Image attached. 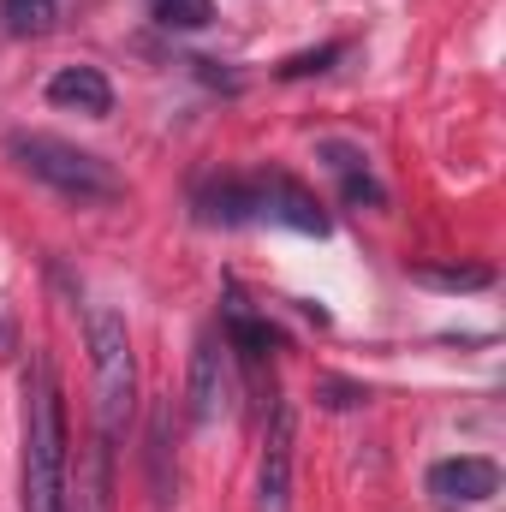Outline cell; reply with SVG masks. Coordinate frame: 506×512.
<instances>
[{"mask_svg":"<svg viewBox=\"0 0 506 512\" xmlns=\"http://www.w3.org/2000/svg\"><path fill=\"white\" fill-rule=\"evenodd\" d=\"M48 102L54 108H78L90 120H108L114 114V84H108L102 66H60L48 78Z\"/></svg>","mask_w":506,"mask_h":512,"instance_id":"cell-9","label":"cell"},{"mask_svg":"<svg viewBox=\"0 0 506 512\" xmlns=\"http://www.w3.org/2000/svg\"><path fill=\"white\" fill-rule=\"evenodd\" d=\"M417 280H423V286H441V292H483V286L495 280V268H489V262H459V268H453V262H447V268H441V262H423Z\"/></svg>","mask_w":506,"mask_h":512,"instance_id":"cell-11","label":"cell"},{"mask_svg":"<svg viewBox=\"0 0 506 512\" xmlns=\"http://www.w3.org/2000/svg\"><path fill=\"white\" fill-rule=\"evenodd\" d=\"M24 512H72V453H66V393L48 352L24 364V459H18Z\"/></svg>","mask_w":506,"mask_h":512,"instance_id":"cell-2","label":"cell"},{"mask_svg":"<svg viewBox=\"0 0 506 512\" xmlns=\"http://www.w3.org/2000/svg\"><path fill=\"white\" fill-rule=\"evenodd\" d=\"M149 12L167 30H203L215 18V0H149Z\"/></svg>","mask_w":506,"mask_h":512,"instance_id":"cell-12","label":"cell"},{"mask_svg":"<svg viewBox=\"0 0 506 512\" xmlns=\"http://www.w3.org/2000/svg\"><path fill=\"white\" fill-rule=\"evenodd\" d=\"M72 512H114V441L96 429L84 465H78V501Z\"/></svg>","mask_w":506,"mask_h":512,"instance_id":"cell-10","label":"cell"},{"mask_svg":"<svg viewBox=\"0 0 506 512\" xmlns=\"http://www.w3.org/2000/svg\"><path fill=\"white\" fill-rule=\"evenodd\" d=\"M84 346H90V370H96V423L108 441H120L137 411V352H131L126 316L114 304H90Z\"/></svg>","mask_w":506,"mask_h":512,"instance_id":"cell-4","label":"cell"},{"mask_svg":"<svg viewBox=\"0 0 506 512\" xmlns=\"http://www.w3.org/2000/svg\"><path fill=\"white\" fill-rule=\"evenodd\" d=\"M316 399H322L328 411H352V405H364V399H370V387H358V382H322V387H316Z\"/></svg>","mask_w":506,"mask_h":512,"instance_id":"cell-15","label":"cell"},{"mask_svg":"<svg viewBox=\"0 0 506 512\" xmlns=\"http://www.w3.org/2000/svg\"><path fill=\"white\" fill-rule=\"evenodd\" d=\"M423 483L441 507H483L501 495V465L483 453H453V459H435Z\"/></svg>","mask_w":506,"mask_h":512,"instance_id":"cell-6","label":"cell"},{"mask_svg":"<svg viewBox=\"0 0 506 512\" xmlns=\"http://www.w3.org/2000/svg\"><path fill=\"white\" fill-rule=\"evenodd\" d=\"M6 155L18 161V173H30L36 185H48L66 203H114V197H126V179L96 149H78V143H66L54 131H12Z\"/></svg>","mask_w":506,"mask_h":512,"instance_id":"cell-3","label":"cell"},{"mask_svg":"<svg viewBox=\"0 0 506 512\" xmlns=\"http://www.w3.org/2000/svg\"><path fill=\"white\" fill-rule=\"evenodd\" d=\"M54 12H60V0H0V18H6V30H18V36L48 30Z\"/></svg>","mask_w":506,"mask_h":512,"instance_id":"cell-13","label":"cell"},{"mask_svg":"<svg viewBox=\"0 0 506 512\" xmlns=\"http://www.w3.org/2000/svg\"><path fill=\"white\" fill-rule=\"evenodd\" d=\"M292 507V411H268L262 435V465H256V512H286Z\"/></svg>","mask_w":506,"mask_h":512,"instance_id":"cell-8","label":"cell"},{"mask_svg":"<svg viewBox=\"0 0 506 512\" xmlns=\"http://www.w3.org/2000/svg\"><path fill=\"white\" fill-rule=\"evenodd\" d=\"M191 209L209 227H286V233H304V239H328V227H334L328 209H322V197L304 179L280 173V167L197 179Z\"/></svg>","mask_w":506,"mask_h":512,"instance_id":"cell-1","label":"cell"},{"mask_svg":"<svg viewBox=\"0 0 506 512\" xmlns=\"http://www.w3.org/2000/svg\"><path fill=\"white\" fill-rule=\"evenodd\" d=\"M233 399V352L221 340V328H203L191 346V382H185V417L191 423H215Z\"/></svg>","mask_w":506,"mask_h":512,"instance_id":"cell-5","label":"cell"},{"mask_svg":"<svg viewBox=\"0 0 506 512\" xmlns=\"http://www.w3.org/2000/svg\"><path fill=\"white\" fill-rule=\"evenodd\" d=\"M316 161L334 173L346 209H387V185L376 179L364 143H352V137H316Z\"/></svg>","mask_w":506,"mask_h":512,"instance_id":"cell-7","label":"cell"},{"mask_svg":"<svg viewBox=\"0 0 506 512\" xmlns=\"http://www.w3.org/2000/svg\"><path fill=\"white\" fill-rule=\"evenodd\" d=\"M340 54H346V42H322V48H310V54H292V60L280 66V78H310V72H328Z\"/></svg>","mask_w":506,"mask_h":512,"instance_id":"cell-14","label":"cell"}]
</instances>
